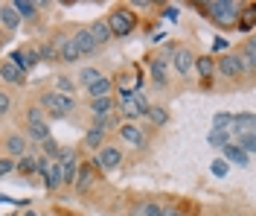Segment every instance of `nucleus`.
Wrapping results in <instances>:
<instances>
[{"mask_svg":"<svg viewBox=\"0 0 256 216\" xmlns=\"http://www.w3.org/2000/svg\"><path fill=\"white\" fill-rule=\"evenodd\" d=\"M105 24H108L111 35H116V38H126V35L134 33V27H137V15L131 12V6H116L111 15L105 18Z\"/></svg>","mask_w":256,"mask_h":216,"instance_id":"nucleus-1","label":"nucleus"},{"mask_svg":"<svg viewBox=\"0 0 256 216\" xmlns=\"http://www.w3.org/2000/svg\"><path fill=\"white\" fill-rule=\"evenodd\" d=\"M239 6L236 3H230V0H212L207 3V15L222 27V30H230V27H236V21H239Z\"/></svg>","mask_w":256,"mask_h":216,"instance_id":"nucleus-2","label":"nucleus"},{"mask_svg":"<svg viewBox=\"0 0 256 216\" xmlns=\"http://www.w3.org/2000/svg\"><path fill=\"white\" fill-rule=\"evenodd\" d=\"M41 108H44L50 117H67L76 108V102H73V97H62V94H56V91H47V94L41 97Z\"/></svg>","mask_w":256,"mask_h":216,"instance_id":"nucleus-3","label":"nucleus"},{"mask_svg":"<svg viewBox=\"0 0 256 216\" xmlns=\"http://www.w3.org/2000/svg\"><path fill=\"white\" fill-rule=\"evenodd\" d=\"M216 70L222 73L224 79H230V82H236L242 73H244V67H242V59L239 53H224L222 59L216 62Z\"/></svg>","mask_w":256,"mask_h":216,"instance_id":"nucleus-4","label":"nucleus"},{"mask_svg":"<svg viewBox=\"0 0 256 216\" xmlns=\"http://www.w3.org/2000/svg\"><path fill=\"white\" fill-rule=\"evenodd\" d=\"M116 85H120V94H126V97L137 94V88L143 85V70H140V65H131V70L120 73Z\"/></svg>","mask_w":256,"mask_h":216,"instance_id":"nucleus-5","label":"nucleus"},{"mask_svg":"<svg viewBox=\"0 0 256 216\" xmlns=\"http://www.w3.org/2000/svg\"><path fill=\"white\" fill-rule=\"evenodd\" d=\"M120 164H122V152H120V146H102V149H96L94 166H99V169H116Z\"/></svg>","mask_w":256,"mask_h":216,"instance_id":"nucleus-6","label":"nucleus"},{"mask_svg":"<svg viewBox=\"0 0 256 216\" xmlns=\"http://www.w3.org/2000/svg\"><path fill=\"white\" fill-rule=\"evenodd\" d=\"M9 62H12L18 70L30 73L32 67L38 65V50H35V47H20V50H15L12 56H9Z\"/></svg>","mask_w":256,"mask_h":216,"instance_id":"nucleus-7","label":"nucleus"},{"mask_svg":"<svg viewBox=\"0 0 256 216\" xmlns=\"http://www.w3.org/2000/svg\"><path fill=\"white\" fill-rule=\"evenodd\" d=\"M172 65H175V70L180 73V76H190L192 65H195V56H192L186 47H175V53H172Z\"/></svg>","mask_w":256,"mask_h":216,"instance_id":"nucleus-8","label":"nucleus"},{"mask_svg":"<svg viewBox=\"0 0 256 216\" xmlns=\"http://www.w3.org/2000/svg\"><path fill=\"white\" fill-rule=\"evenodd\" d=\"M96 181V166L94 164H82L79 166V175H76V181H73V187L79 190V193H88L90 187H94Z\"/></svg>","mask_w":256,"mask_h":216,"instance_id":"nucleus-9","label":"nucleus"},{"mask_svg":"<svg viewBox=\"0 0 256 216\" xmlns=\"http://www.w3.org/2000/svg\"><path fill=\"white\" fill-rule=\"evenodd\" d=\"M230 132H236V134H254V132H256V120H254V114H250V111H244V114H233Z\"/></svg>","mask_w":256,"mask_h":216,"instance_id":"nucleus-10","label":"nucleus"},{"mask_svg":"<svg viewBox=\"0 0 256 216\" xmlns=\"http://www.w3.org/2000/svg\"><path fill=\"white\" fill-rule=\"evenodd\" d=\"M116 132L122 134V137H126L128 143H134V146H146V137H143V129H140V126H137V123H120V126H116Z\"/></svg>","mask_w":256,"mask_h":216,"instance_id":"nucleus-11","label":"nucleus"},{"mask_svg":"<svg viewBox=\"0 0 256 216\" xmlns=\"http://www.w3.org/2000/svg\"><path fill=\"white\" fill-rule=\"evenodd\" d=\"M192 67L198 70V76H201V85H212V76H216V62H212L210 56H198Z\"/></svg>","mask_w":256,"mask_h":216,"instance_id":"nucleus-12","label":"nucleus"},{"mask_svg":"<svg viewBox=\"0 0 256 216\" xmlns=\"http://www.w3.org/2000/svg\"><path fill=\"white\" fill-rule=\"evenodd\" d=\"M82 53L79 47L73 44V35L70 38H62V44H58V62H67V65H73V62H79Z\"/></svg>","mask_w":256,"mask_h":216,"instance_id":"nucleus-13","label":"nucleus"},{"mask_svg":"<svg viewBox=\"0 0 256 216\" xmlns=\"http://www.w3.org/2000/svg\"><path fill=\"white\" fill-rule=\"evenodd\" d=\"M0 79L9 82V85H26V73L18 70L12 62H3V65H0Z\"/></svg>","mask_w":256,"mask_h":216,"instance_id":"nucleus-14","label":"nucleus"},{"mask_svg":"<svg viewBox=\"0 0 256 216\" xmlns=\"http://www.w3.org/2000/svg\"><path fill=\"white\" fill-rule=\"evenodd\" d=\"M73 44L79 47V53L82 56H94L99 47L94 44V38H90V33L88 30H76V35H73Z\"/></svg>","mask_w":256,"mask_h":216,"instance_id":"nucleus-15","label":"nucleus"},{"mask_svg":"<svg viewBox=\"0 0 256 216\" xmlns=\"http://www.w3.org/2000/svg\"><path fill=\"white\" fill-rule=\"evenodd\" d=\"M88 33H90V38H94V44H96V47L108 44V41L114 38L111 30H108V24H105V18H102V21H96V24L90 27V30H88Z\"/></svg>","mask_w":256,"mask_h":216,"instance_id":"nucleus-16","label":"nucleus"},{"mask_svg":"<svg viewBox=\"0 0 256 216\" xmlns=\"http://www.w3.org/2000/svg\"><path fill=\"white\" fill-rule=\"evenodd\" d=\"M58 169H62V184H73L76 175H79V161H76V155L67 158V161H58Z\"/></svg>","mask_w":256,"mask_h":216,"instance_id":"nucleus-17","label":"nucleus"},{"mask_svg":"<svg viewBox=\"0 0 256 216\" xmlns=\"http://www.w3.org/2000/svg\"><path fill=\"white\" fill-rule=\"evenodd\" d=\"M44 187H47V190H58V187H62V169H58V161H50V166L44 169Z\"/></svg>","mask_w":256,"mask_h":216,"instance_id":"nucleus-18","label":"nucleus"},{"mask_svg":"<svg viewBox=\"0 0 256 216\" xmlns=\"http://www.w3.org/2000/svg\"><path fill=\"white\" fill-rule=\"evenodd\" d=\"M222 152H224V164H236V166L248 164V155H244L236 143H227V146H222Z\"/></svg>","mask_w":256,"mask_h":216,"instance_id":"nucleus-19","label":"nucleus"},{"mask_svg":"<svg viewBox=\"0 0 256 216\" xmlns=\"http://www.w3.org/2000/svg\"><path fill=\"white\" fill-rule=\"evenodd\" d=\"M0 24H3L6 30H18L20 18H18V12H15L12 3H0Z\"/></svg>","mask_w":256,"mask_h":216,"instance_id":"nucleus-20","label":"nucleus"},{"mask_svg":"<svg viewBox=\"0 0 256 216\" xmlns=\"http://www.w3.org/2000/svg\"><path fill=\"white\" fill-rule=\"evenodd\" d=\"M148 123H152V129H160V126H166V120H169V111H166V105H148Z\"/></svg>","mask_w":256,"mask_h":216,"instance_id":"nucleus-21","label":"nucleus"},{"mask_svg":"<svg viewBox=\"0 0 256 216\" xmlns=\"http://www.w3.org/2000/svg\"><path fill=\"white\" fill-rule=\"evenodd\" d=\"M120 111H122V117H128V123H134V120L140 117V108H137V102H134V94H131V97L120 94Z\"/></svg>","mask_w":256,"mask_h":216,"instance_id":"nucleus-22","label":"nucleus"},{"mask_svg":"<svg viewBox=\"0 0 256 216\" xmlns=\"http://www.w3.org/2000/svg\"><path fill=\"white\" fill-rule=\"evenodd\" d=\"M6 152H9L12 158H24V155H26V140H24L20 134H9V137H6Z\"/></svg>","mask_w":256,"mask_h":216,"instance_id":"nucleus-23","label":"nucleus"},{"mask_svg":"<svg viewBox=\"0 0 256 216\" xmlns=\"http://www.w3.org/2000/svg\"><path fill=\"white\" fill-rule=\"evenodd\" d=\"M108 91H111V79H108V76H99V79H94V82L88 85L90 100H96V97H108Z\"/></svg>","mask_w":256,"mask_h":216,"instance_id":"nucleus-24","label":"nucleus"},{"mask_svg":"<svg viewBox=\"0 0 256 216\" xmlns=\"http://www.w3.org/2000/svg\"><path fill=\"white\" fill-rule=\"evenodd\" d=\"M12 6H15L18 18H26V21H35V15H38V3H32V0H15Z\"/></svg>","mask_w":256,"mask_h":216,"instance_id":"nucleus-25","label":"nucleus"},{"mask_svg":"<svg viewBox=\"0 0 256 216\" xmlns=\"http://www.w3.org/2000/svg\"><path fill=\"white\" fill-rule=\"evenodd\" d=\"M254 24H256V6L250 3L244 12H239V21H236V27H239L242 33H250V30H254Z\"/></svg>","mask_w":256,"mask_h":216,"instance_id":"nucleus-26","label":"nucleus"},{"mask_svg":"<svg viewBox=\"0 0 256 216\" xmlns=\"http://www.w3.org/2000/svg\"><path fill=\"white\" fill-rule=\"evenodd\" d=\"M242 67L244 70H254L256 67V41L254 38H248V44H244V50H242Z\"/></svg>","mask_w":256,"mask_h":216,"instance_id":"nucleus-27","label":"nucleus"},{"mask_svg":"<svg viewBox=\"0 0 256 216\" xmlns=\"http://www.w3.org/2000/svg\"><path fill=\"white\" fill-rule=\"evenodd\" d=\"M26 137L38 140V143H44V140L50 137V126H47V120H44V123H30V126H26Z\"/></svg>","mask_w":256,"mask_h":216,"instance_id":"nucleus-28","label":"nucleus"},{"mask_svg":"<svg viewBox=\"0 0 256 216\" xmlns=\"http://www.w3.org/2000/svg\"><path fill=\"white\" fill-rule=\"evenodd\" d=\"M62 44V38H58ZM58 44H38V62H58Z\"/></svg>","mask_w":256,"mask_h":216,"instance_id":"nucleus-29","label":"nucleus"},{"mask_svg":"<svg viewBox=\"0 0 256 216\" xmlns=\"http://www.w3.org/2000/svg\"><path fill=\"white\" fill-rule=\"evenodd\" d=\"M90 111H94V117L111 114L114 111V100L111 97H96V100H90Z\"/></svg>","mask_w":256,"mask_h":216,"instance_id":"nucleus-30","label":"nucleus"},{"mask_svg":"<svg viewBox=\"0 0 256 216\" xmlns=\"http://www.w3.org/2000/svg\"><path fill=\"white\" fill-rule=\"evenodd\" d=\"M230 123H233V114H227V111H222V114H216V117H212V132L230 134Z\"/></svg>","mask_w":256,"mask_h":216,"instance_id":"nucleus-31","label":"nucleus"},{"mask_svg":"<svg viewBox=\"0 0 256 216\" xmlns=\"http://www.w3.org/2000/svg\"><path fill=\"white\" fill-rule=\"evenodd\" d=\"M15 169L20 172V175H30V172H38V161L32 158L30 152H26V155H24V158H20V161L15 164Z\"/></svg>","mask_w":256,"mask_h":216,"instance_id":"nucleus-32","label":"nucleus"},{"mask_svg":"<svg viewBox=\"0 0 256 216\" xmlns=\"http://www.w3.org/2000/svg\"><path fill=\"white\" fill-rule=\"evenodd\" d=\"M102 143H105V132L90 129V132L84 134V146H88V149H102Z\"/></svg>","mask_w":256,"mask_h":216,"instance_id":"nucleus-33","label":"nucleus"},{"mask_svg":"<svg viewBox=\"0 0 256 216\" xmlns=\"http://www.w3.org/2000/svg\"><path fill=\"white\" fill-rule=\"evenodd\" d=\"M56 94H62V97L76 94V82H73L70 76H58V79H56Z\"/></svg>","mask_w":256,"mask_h":216,"instance_id":"nucleus-34","label":"nucleus"},{"mask_svg":"<svg viewBox=\"0 0 256 216\" xmlns=\"http://www.w3.org/2000/svg\"><path fill=\"white\" fill-rule=\"evenodd\" d=\"M111 126H120V120H116V114H102L94 120V129H99V132H108Z\"/></svg>","mask_w":256,"mask_h":216,"instance_id":"nucleus-35","label":"nucleus"},{"mask_svg":"<svg viewBox=\"0 0 256 216\" xmlns=\"http://www.w3.org/2000/svg\"><path fill=\"white\" fill-rule=\"evenodd\" d=\"M207 143H210V146H216V149H222V146H227V143H230V134L210 132V134H207Z\"/></svg>","mask_w":256,"mask_h":216,"instance_id":"nucleus-36","label":"nucleus"},{"mask_svg":"<svg viewBox=\"0 0 256 216\" xmlns=\"http://www.w3.org/2000/svg\"><path fill=\"white\" fill-rule=\"evenodd\" d=\"M99 76H102V73H99L96 67H84V70H82V73H79V82L84 85V88H88V85L94 82V79H99Z\"/></svg>","mask_w":256,"mask_h":216,"instance_id":"nucleus-37","label":"nucleus"},{"mask_svg":"<svg viewBox=\"0 0 256 216\" xmlns=\"http://www.w3.org/2000/svg\"><path fill=\"white\" fill-rule=\"evenodd\" d=\"M140 216H163V207H160V204H154V201H143Z\"/></svg>","mask_w":256,"mask_h":216,"instance_id":"nucleus-38","label":"nucleus"},{"mask_svg":"<svg viewBox=\"0 0 256 216\" xmlns=\"http://www.w3.org/2000/svg\"><path fill=\"white\" fill-rule=\"evenodd\" d=\"M26 123H44V108L32 105L30 111H26Z\"/></svg>","mask_w":256,"mask_h":216,"instance_id":"nucleus-39","label":"nucleus"},{"mask_svg":"<svg viewBox=\"0 0 256 216\" xmlns=\"http://www.w3.org/2000/svg\"><path fill=\"white\" fill-rule=\"evenodd\" d=\"M41 152H44V155H47V158H52V155H58V143H56V140H52V137H47V140H44V143H41Z\"/></svg>","mask_w":256,"mask_h":216,"instance_id":"nucleus-40","label":"nucleus"},{"mask_svg":"<svg viewBox=\"0 0 256 216\" xmlns=\"http://www.w3.org/2000/svg\"><path fill=\"white\" fill-rule=\"evenodd\" d=\"M134 102H137V108H140V117H146V111H148V100H146V94H134Z\"/></svg>","mask_w":256,"mask_h":216,"instance_id":"nucleus-41","label":"nucleus"},{"mask_svg":"<svg viewBox=\"0 0 256 216\" xmlns=\"http://www.w3.org/2000/svg\"><path fill=\"white\" fill-rule=\"evenodd\" d=\"M9 108H12V97L0 91V117H3V114H9Z\"/></svg>","mask_w":256,"mask_h":216,"instance_id":"nucleus-42","label":"nucleus"},{"mask_svg":"<svg viewBox=\"0 0 256 216\" xmlns=\"http://www.w3.org/2000/svg\"><path fill=\"white\" fill-rule=\"evenodd\" d=\"M210 169H212V175H218V178H224V175H227V164H224V161H212V166H210Z\"/></svg>","mask_w":256,"mask_h":216,"instance_id":"nucleus-43","label":"nucleus"},{"mask_svg":"<svg viewBox=\"0 0 256 216\" xmlns=\"http://www.w3.org/2000/svg\"><path fill=\"white\" fill-rule=\"evenodd\" d=\"M15 169V161L12 158H0V175H9Z\"/></svg>","mask_w":256,"mask_h":216,"instance_id":"nucleus-44","label":"nucleus"},{"mask_svg":"<svg viewBox=\"0 0 256 216\" xmlns=\"http://www.w3.org/2000/svg\"><path fill=\"white\" fill-rule=\"evenodd\" d=\"M166 18H169V21H178V9L175 6H166Z\"/></svg>","mask_w":256,"mask_h":216,"instance_id":"nucleus-45","label":"nucleus"},{"mask_svg":"<svg viewBox=\"0 0 256 216\" xmlns=\"http://www.w3.org/2000/svg\"><path fill=\"white\" fill-rule=\"evenodd\" d=\"M24 216H38V213H35V210H24Z\"/></svg>","mask_w":256,"mask_h":216,"instance_id":"nucleus-46","label":"nucleus"},{"mask_svg":"<svg viewBox=\"0 0 256 216\" xmlns=\"http://www.w3.org/2000/svg\"><path fill=\"white\" fill-rule=\"evenodd\" d=\"M3 38H6V35H3V30H0V44H3Z\"/></svg>","mask_w":256,"mask_h":216,"instance_id":"nucleus-47","label":"nucleus"}]
</instances>
